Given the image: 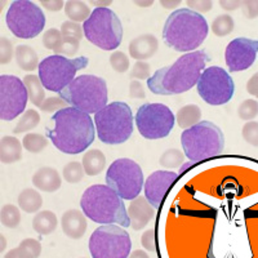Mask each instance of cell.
I'll return each mask as SVG.
<instances>
[{"mask_svg":"<svg viewBox=\"0 0 258 258\" xmlns=\"http://www.w3.org/2000/svg\"><path fill=\"white\" fill-rule=\"evenodd\" d=\"M52 128H47V138L63 154L77 155L88 149L96 137V126L89 114L75 107L54 112Z\"/></svg>","mask_w":258,"mask_h":258,"instance_id":"1","label":"cell"},{"mask_svg":"<svg viewBox=\"0 0 258 258\" xmlns=\"http://www.w3.org/2000/svg\"><path fill=\"white\" fill-rule=\"evenodd\" d=\"M211 57L206 50H194L179 57L173 64L155 71L147 79V87L154 94L173 96L190 91L197 85Z\"/></svg>","mask_w":258,"mask_h":258,"instance_id":"2","label":"cell"},{"mask_svg":"<svg viewBox=\"0 0 258 258\" xmlns=\"http://www.w3.org/2000/svg\"><path fill=\"white\" fill-rule=\"evenodd\" d=\"M207 20L188 8L174 11L167 18L163 29L165 45L177 52H194L208 36Z\"/></svg>","mask_w":258,"mask_h":258,"instance_id":"3","label":"cell"},{"mask_svg":"<svg viewBox=\"0 0 258 258\" xmlns=\"http://www.w3.org/2000/svg\"><path fill=\"white\" fill-rule=\"evenodd\" d=\"M83 213L97 223H116L131 226L128 212L121 198L107 185H93L83 194L80 200Z\"/></svg>","mask_w":258,"mask_h":258,"instance_id":"4","label":"cell"},{"mask_svg":"<svg viewBox=\"0 0 258 258\" xmlns=\"http://www.w3.org/2000/svg\"><path fill=\"white\" fill-rule=\"evenodd\" d=\"M181 142L185 156L191 161H202L221 155L225 149V136L212 121L203 120L183 131Z\"/></svg>","mask_w":258,"mask_h":258,"instance_id":"5","label":"cell"},{"mask_svg":"<svg viewBox=\"0 0 258 258\" xmlns=\"http://www.w3.org/2000/svg\"><path fill=\"white\" fill-rule=\"evenodd\" d=\"M94 126L106 145L124 144L133 133V114L125 102H111L94 114Z\"/></svg>","mask_w":258,"mask_h":258,"instance_id":"6","label":"cell"},{"mask_svg":"<svg viewBox=\"0 0 258 258\" xmlns=\"http://www.w3.org/2000/svg\"><path fill=\"white\" fill-rule=\"evenodd\" d=\"M68 105L87 114H96L107 103V84L96 75H80L58 93Z\"/></svg>","mask_w":258,"mask_h":258,"instance_id":"7","label":"cell"},{"mask_svg":"<svg viewBox=\"0 0 258 258\" xmlns=\"http://www.w3.org/2000/svg\"><path fill=\"white\" fill-rule=\"evenodd\" d=\"M84 36L92 44L103 50H114L123 40V26L111 9L100 7L83 24Z\"/></svg>","mask_w":258,"mask_h":258,"instance_id":"8","label":"cell"},{"mask_svg":"<svg viewBox=\"0 0 258 258\" xmlns=\"http://www.w3.org/2000/svg\"><path fill=\"white\" fill-rule=\"evenodd\" d=\"M87 57L68 58L63 56L47 57L39 64V78L47 91L59 93L63 91L74 79L79 70L88 66Z\"/></svg>","mask_w":258,"mask_h":258,"instance_id":"9","label":"cell"},{"mask_svg":"<svg viewBox=\"0 0 258 258\" xmlns=\"http://www.w3.org/2000/svg\"><path fill=\"white\" fill-rule=\"evenodd\" d=\"M131 249L129 234L116 223L100 226L89 239V252L93 258H125L131 254Z\"/></svg>","mask_w":258,"mask_h":258,"instance_id":"10","label":"cell"},{"mask_svg":"<svg viewBox=\"0 0 258 258\" xmlns=\"http://www.w3.org/2000/svg\"><path fill=\"white\" fill-rule=\"evenodd\" d=\"M106 185L124 200L137 198L144 187L145 179L141 167L132 159H117L106 172Z\"/></svg>","mask_w":258,"mask_h":258,"instance_id":"11","label":"cell"},{"mask_svg":"<svg viewBox=\"0 0 258 258\" xmlns=\"http://www.w3.org/2000/svg\"><path fill=\"white\" fill-rule=\"evenodd\" d=\"M7 26L13 35L20 39L38 36L45 26V16L32 2L16 0L7 12Z\"/></svg>","mask_w":258,"mask_h":258,"instance_id":"12","label":"cell"},{"mask_svg":"<svg viewBox=\"0 0 258 258\" xmlns=\"http://www.w3.org/2000/svg\"><path fill=\"white\" fill-rule=\"evenodd\" d=\"M135 120L142 137L159 140L169 135L176 117L172 110L163 103H145L137 110Z\"/></svg>","mask_w":258,"mask_h":258,"instance_id":"13","label":"cell"},{"mask_svg":"<svg viewBox=\"0 0 258 258\" xmlns=\"http://www.w3.org/2000/svg\"><path fill=\"white\" fill-rule=\"evenodd\" d=\"M199 96L212 106L225 105L234 96L235 84L227 71L218 66L206 68L197 83Z\"/></svg>","mask_w":258,"mask_h":258,"instance_id":"14","label":"cell"},{"mask_svg":"<svg viewBox=\"0 0 258 258\" xmlns=\"http://www.w3.org/2000/svg\"><path fill=\"white\" fill-rule=\"evenodd\" d=\"M29 100L24 80L13 75L0 77V119L11 121L25 111Z\"/></svg>","mask_w":258,"mask_h":258,"instance_id":"15","label":"cell"},{"mask_svg":"<svg viewBox=\"0 0 258 258\" xmlns=\"http://www.w3.org/2000/svg\"><path fill=\"white\" fill-rule=\"evenodd\" d=\"M257 40L246 38H238L230 41L225 52L227 68L232 73L248 70L257 58Z\"/></svg>","mask_w":258,"mask_h":258,"instance_id":"16","label":"cell"},{"mask_svg":"<svg viewBox=\"0 0 258 258\" xmlns=\"http://www.w3.org/2000/svg\"><path fill=\"white\" fill-rule=\"evenodd\" d=\"M178 174L170 170H156L150 174L144 183L145 198L155 209L160 207L170 186L176 182Z\"/></svg>","mask_w":258,"mask_h":258,"instance_id":"17","label":"cell"},{"mask_svg":"<svg viewBox=\"0 0 258 258\" xmlns=\"http://www.w3.org/2000/svg\"><path fill=\"white\" fill-rule=\"evenodd\" d=\"M128 216L131 220V227L136 231L142 230L153 221L155 217V208H154L145 197L138 195L131 202L128 209Z\"/></svg>","mask_w":258,"mask_h":258,"instance_id":"18","label":"cell"},{"mask_svg":"<svg viewBox=\"0 0 258 258\" xmlns=\"http://www.w3.org/2000/svg\"><path fill=\"white\" fill-rule=\"evenodd\" d=\"M87 216L78 209L64 212L61 218V226L64 235L70 239H82L87 231Z\"/></svg>","mask_w":258,"mask_h":258,"instance_id":"19","label":"cell"},{"mask_svg":"<svg viewBox=\"0 0 258 258\" xmlns=\"http://www.w3.org/2000/svg\"><path fill=\"white\" fill-rule=\"evenodd\" d=\"M129 56L137 61H145L154 57L159 48V41L153 34L137 36L129 43Z\"/></svg>","mask_w":258,"mask_h":258,"instance_id":"20","label":"cell"},{"mask_svg":"<svg viewBox=\"0 0 258 258\" xmlns=\"http://www.w3.org/2000/svg\"><path fill=\"white\" fill-rule=\"evenodd\" d=\"M32 183L38 190L44 192H54L61 187L62 179L54 168L43 167L32 176Z\"/></svg>","mask_w":258,"mask_h":258,"instance_id":"21","label":"cell"},{"mask_svg":"<svg viewBox=\"0 0 258 258\" xmlns=\"http://www.w3.org/2000/svg\"><path fill=\"white\" fill-rule=\"evenodd\" d=\"M22 146L16 137L6 136L0 144V160L3 164H12L22 158Z\"/></svg>","mask_w":258,"mask_h":258,"instance_id":"22","label":"cell"},{"mask_svg":"<svg viewBox=\"0 0 258 258\" xmlns=\"http://www.w3.org/2000/svg\"><path fill=\"white\" fill-rule=\"evenodd\" d=\"M16 62L18 68L24 71H34L36 68H39V57L36 50L30 45L21 44L16 48Z\"/></svg>","mask_w":258,"mask_h":258,"instance_id":"23","label":"cell"},{"mask_svg":"<svg viewBox=\"0 0 258 258\" xmlns=\"http://www.w3.org/2000/svg\"><path fill=\"white\" fill-rule=\"evenodd\" d=\"M82 164L85 173L88 174V176H97V174H100L105 169L106 156L98 149L88 150L84 154V156H83Z\"/></svg>","mask_w":258,"mask_h":258,"instance_id":"24","label":"cell"},{"mask_svg":"<svg viewBox=\"0 0 258 258\" xmlns=\"http://www.w3.org/2000/svg\"><path fill=\"white\" fill-rule=\"evenodd\" d=\"M57 216L50 211H41L32 218V229L40 235H49L57 229Z\"/></svg>","mask_w":258,"mask_h":258,"instance_id":"25","label":"cell"},{"mask_svg":"<svg viewBox=\"0 0 258 258\" xmlns=\"http://www.w3.org/2000/svg\"><path fill=\"white\" fill-rule=\"evenodd\" d=\"M24 84L27 89L30 102L40 109V106L45 101V88L44 85L41 84L40 78L36 75H26L24 78Z\"/></svg>","mask_w":258,"mask_h":258,"instance_id":"26","label":"cell"},{"mask_svg":"<svg viewBox=\"0 0 258 258\" xmlns=\"http://www.w3.org/2000/svg\"><path fill=\"white\" fill-rule=\"evenodd\" d=\"M41 254V244L36 239H25L20 245L7 253V258H36Z\"/></svg>","mask_w":258,"mask_h":258,"instance_id":"27","label":"cell"},{"mask_svg":"<svg viewBox=\"0 0 258 258\" xmlns=\"http://www.w3.org/2000/svg\"><path fill=\"white\" fill-rule=\"evenodd\" d=\"M176 120L179 128L187 129L202 120V110L198 105H186L177 111Z\"/></svg>","mask_w":258,"mask_h":258,"instance_id":"28","label":"cell"},{"mask_svg":"<svg viewBox=\"0 0 258 258\" xmlns=\"http://www.w3.org/2000/svg\"><path fill=\"white\" fill-rule=\"evenodd\" d=\"M18 206L26 213H36L43 206V198L36 190L26 188L18 197Z\"/></svg>","mask_w":258,"mask_h":258,"instance_id":"29","label":"cell"},{"mask_svg":"<svg viewBox=\"0 0 258 258\" xmlns=\"http://www.w3.org/2000/svg\"><path fill=\"white\" fill-rule=\"evenodd\" d=\"M64 13L73 22H85L91 17L92 12L89 7L84 2H78V0H69L64 3Z\"/></svg>","mask_w":258,"mask_h":258,"instance_id":"30","label":"cell"},{"mask_svg":"<svg viewBox=\"0 0 258 258\" xmlns=\"http://www.w3.org/2000/svg\"><path fill=\"white\" fill-rule=\"evenodd\" d=\"M39 123H40V115H39V112H36L35 110H26L22 114V116H21L17 125L13 129V132L16 135L29 132L31 129L36 128L39 125Z\"/></svg>","mask_w":258,"mask_h":258,"instance_id":"31","label":"cell"},{"mask_svg":"<svg viewBox=\"0 0 258 258\" xmlns=\"http://www.w3.org/2000/svg\"><path fill=\"white\" fill-rule=\"evenodd\" d=\"M185 163V154L181 150L169 149L163 153L159 159V164L167 169H176Z\"/></svg>","mask_w":258,"mask_h":258,"instance_id":"32","label":"cell"},{"mask_svg":"<svg viewBox=\"0 0 258 258\" xmlns=\"http://www.w3.org/2000/svg\"><path fill=\"white\" fill-rule=\"evenodd\" d=\"M0 221H2V225L8 227V229H16L21 222L20 209L13 204H6L2 208Z\"/></svg>","mask_w":258,"mask_h":258,"instance_id":"33","label":"cell"},{"mask_svg":"<svg viewBox=\"0 0 258 258\" xmlns=\"http://www.w3.org/2000/svg\"><path fill=\"white\" fill-rule=\"evenodd\" d=\"M80 49V40L74 38H64L62 36V39L59 40V43L57 44V47L54 48V54L57 56H63V57H74L79 52Z\"/></svg>","mask_w":258,"mask_h":258,"instance_id":"34","label":"cell"},{"mask_svg":"<svg viewBox=\"0 0 258 258\" xmlns=\"http://www.w3.org/2000/svg\"><path fill=\"white\" fill-rule=\"evenodd\" d=\"M22 145L29 153L39 154L48 146V140L39 133H29L22 140Z\"/></svg>","mask_w":258,"mask_h":258,"instance_id":"35","label":"cell"},{"mask_svg":"<svg viewBox=\"0 0 258 258\" xmlns=\"http://www.w3.org/2000/svg\"><path fill=\"white\" fill-rule=\"evenodd\" d=\"M234 20L229 15H221L212 22V31L216 36H227L234 30Z\"/></svg>","mask_w":258,"mask_h":258,"instance_id":"36","label":"cell"},{"mask_svg":"<svg viewBox=\"0 0 258 258\" xmlns=\"http://www.w3.org/2000/svg\"><path fill=\"white\" fill-rule=\"evenodd\" d=\"M84 174L85 170L79 161H70L64 165L63 170H62V176H63L64 181H68L69 183H78L84 178Z\"/></svg>","mask_w":258,"mask_h":258,"instance_id":"37","label":"cell"},{"mask_svg":"<svg viewBox=\"0 0 258 258\" xmlns=\"http://www.w3.org/2000/svg\"><path fill=\"white\" fill-rule=\"evenodd\" d=\"M258 114V102L255 100H245L240 103L238 109V115L243 120H253Z\"/></svg>","mask_w":258,"mask_h":258,"instance_id":"38","label":"cell"},{"mask_svg":"<svg viewBox=\"0 0 258 258\" xmlns=\"http://www.w3.org/2000/svg\"><path fill=\"white\" fill-rule=\"evenodd\" d=\"M61 34L64 38H74L78 40H82L84 36V31H83V26H80L77 22L73 21H66L61 26Z\"/></svg>","mask_w":258,"mask_h":258,"instance_id":"39","label":"cell"},{"mask_svg":"<svg viewBox=\"0 0 258 258\" xmlns=\"http://www.w3.org/2000/svg\"><path fill=\"white\" fill-rule=\"evenodd\" d=\"M110 64L116 73H125L129 69V58L120 50H116L110 56Z\"/></svg>","mask_w":258,"mask_h":258,"instance_id":"40","label":"cell"},{"mask_svg":"<svg viewBox=\"0 0 258 258\" xmlns=\"http://www.w3.org/2000/svg\"><path fill=\"white\" fill-rule=\"evenodd\" d=\"M68 107V102L61 98V97H48L40 106V110L43 112H57L62 109Z\"/></svg>","mask_w":258,"mask_h":258,"instance_id":"41","label":"cell"},{"mask_svg":"<svg viewBox=\"0 0 258 258\" xmlns=\"http://www.w3.org/2000/svg\"><path fill=\"white\" fill-rule=\"evenodd\" d=\"M151 73V68L150 64L145 61H137L135 64H133L132 70H131V78L138 80H147L149 78H151L150 75Z\"/></svg>","mask_w":258,"mask_h":258,"instance_id":"42","label":"cell"},{"mask_svg":"<svg viewBox=\"0 0 258 258\" xmlns=\"http://www.w3.org/2000/svg\"><path fill=\"white\" fill-rule=\"evenodd\" d=\"M15 53L12 41L7 38H2V40H0V63H9L15 57Z\"/></svg>","mask_w":258,"mask_h":258,"instance_id":"43","label":"cell"},{"mask_svg":"<svg viewBox=\"0 0 258 258\" xmlns=\"http://www.w3.org/2000/svg\"><path fill=\"white\" fill-rule=\"evenodd\" d=\"M241 135L243 138L245 140L248 144L253 145L254 147H257L258 144V123L255 120L249 121L243 126V131H241Z\"/></svg>","mask_w":258,"mask_h":258,"instance_id":"44","label":"cell"},{"mask_svg":"<svg viewBox=\"0 0 258 258\" xmlns=\"http://www.w3.org/2000/svg\"><path fill=\"white\" fill-rule=\"evenodd\" d=\"M61 39V30L49 29L47 30V31L44 32V35H43V45H44L47 49L54 50V48L57 47V44H58Z\"/></svg>","mask_w":258,"mask_h":258,"instance_id":"45","label":"cell"},{"mask_svg":"<svg viewBox=\"0 0 258 258\" xmlns=\"http://www.w3.org/2000/svg\"><path fill=\"white\" fill-rule=\"evenodd\" d=\"M186 4L188 6V9L195 13H207L213 8V2H207V0H202V2H197V0H187Z\"/></svg>","mask_w":258,"mask_h":258,"instance_id":"46","label":"cell"},{"mask_svg":"<svg viewBox=\"0 0 258 258\" xmlns=\"http://www.w3.org/2000/svg\"><path fill=\"white\" fill-rule=\"evenodd\" d=\"M141 243L142 245H144L145 249H147L149 252H156V239L154 230H147V231H145L144 234H142Z\"/></svg>","mask_w":258,"mask_h":258,"instance_id":"47","label":"cell"},{"mask_svg":"<svg viewBox=\"0 0 258 258\" xmlns=\"http://www.w3.org/2000/svg\"><path fill=\"white\" fill-rule=\"evenodd\" d=\"M129 97L135 98V100H138V98L141 100V98L146 97L144 85L138 82V80H132L131 84H129Z\"/></svg>","mask_w":258,"mask_h":258,"instance_id":"48","label":"cell"},{"mask_svg":"<svg viewBox=\"0 0 258 258\" xmlns=\"http://www.w3.org/2000/svg\"><path fill=\"white\" fill-rule=\"evenodd\" d=\"M40 4L44 7L45 9L50 11V12H58L62 8H64V3L62 0H54V2H49V0H41Z\"/></svg>","mask_w":258,"mask_h":258,"instance_id":"49","label":"cell"},{"mask_svg":"<svg viewBox=\"0 0 258 258\" xmlns=\"http://www.w3.org/2000/svg\"><path fill=\"white\" fill-rule=\"evenodd\" d=\"M241 7H243L244 13L246 15V17H257V2H241Z\"/></svg>","mask_w":258,"mask_h":258,"instance_id":"50","label":"cell"},{"mask_svg":"<svg viewBox=\"0 0 258 258\" xmlns=\"http://www.w3.org/2000/svg\"><path fill=\"white\" fill-rule=\"evenodd\" d=\"M258 75L257 74H254L252 78H250L249 80H248V83H246V91H248V93L252 94V96L257 97L258 94V89H257V83H258Z\"/></svg>","mask_w":258,"mask_h":258,"instance_id":"51","label":"cell"},{"mask_svg":"<svg viewBox=\"0 0 258 258\" xmlns=\"http://www.w3.org/2000/svg\"><path fill=\"white\" fill-rule=\"evenodd\" d=\"M221 8L226 9V11H235L241 7V2H225V0H221L220 2Z\"/></svg>","mask_w":258,"mask_h":258,"instance_id":"52","label":"cell"},{"mask_svg":"<svg viewBox=\"0 0 258 258\" xmlns=\"http://www.w3.org/2000/svg\"><path fill=\"white\" fill-rule=\"evenodd\" d=\"M160 4L164 7V8L170 9V8H176L177 6H179V4H181V2H179V0H177V2H164V0H161Z\"/></svg>","mask_w":258,"mask_h":258,"instance_id":"53","label":"cell"},{"mask_svg":"<svg viewBox=\"0 0 258 258\" xmlns=\"http://www.w3.org/2000/svg\"><path fill=\"white\" fill-rule=\"evenodd\" d=\"M194 163H195V161H188V163H183V164H182L181 167H179V168H181V169H179V174L183 173V172H185V170L187 169L188 167H192Z\"/></svg>","mask_w":258,"mask_h":258,"instance_id":"54","label":"cell"},{"mask_svg":"<svg viewBox=\"0 0 258 258\" xmlns=\"http://www.w3.org/2000/svg\"><path fill=\"white\" fill-rule=\"evenodd\" d=\"M129 255H131V257H149V255L145 252H142V250H136V252L131 253Z\"/></svg>","mask_w":258,"mask_h":258,"instance_id":"55","label":"cell"},{"mask_svg":"<svg viewBox=\"0 0 258 258\" xmlns=\"http://www.w3.org/2000/svg\"><path fill=\"white\" fill-rule=\"evenodd\" d=\"M135 3L140 7H151L154 4V2H135Z\"/></svg>","mask_w":258,"mask_h":258,"instance_id":"56","label":"cell"},{"mask_svg":"<svg viewBox=\"0 0 258 258\" xmlns=\"http://www.w3.org/2000/svg\"><path fill=\"white\" fill-rule=\"evenodd\" d=\"M91 4H93V6L98 7V6H110L111 4V2H91Z\"/></svg>","mask_w":258,"mask_h":258,"instance_id":"57","label":"cell"}]
</instances>
